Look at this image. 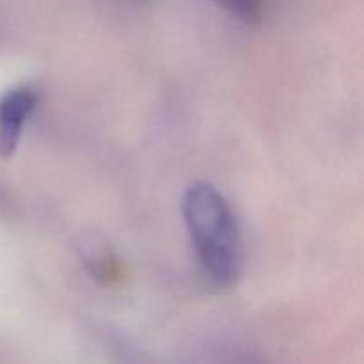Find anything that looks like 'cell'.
<instances>
[{"instance_id":"obj_2","label":"cell","mask_w":364,"mask_h":364,"mask_svg":"<svg viewBox=\"0 0 364 364\" xmlns=\"http://www.w3.org/2000/svg\"><path fill=\"white\" fill-rule=\"evenodd\" d=\"M39 95L32 85H16L0 96V159H11L20 144Z\"/></svg>"},{"instance_id":"obj_1","label":"cell","mask_w":364,"mask_h":364,"mask_svg":"<svg viewBox=\"0 0 364 364\" xmlns=\"http://www.w3.org/2000/svg\"><path fill=\"white\" fill-rule=\"evenodd\" d=\"M181 208L206 276L220 288L237 284L244 270V245L226 198L212 185L192 183L185 191Z\"/></svg>"},{"instance_id":"obj_3","label":"cell","mask_w":364,"mask_h":364,"mask_svg":"<svg viewBox=\"0 0 364 364\" xmlns=\"http://www.w3.org/2000/svg\"><path fill=\"white\" fill-rule=\"evenodd\" d=\"M213 2L223 7V9H226L231 16L244 21V23L256 25L262 21V0H213Z\"/></svg>"}]
</instances>
